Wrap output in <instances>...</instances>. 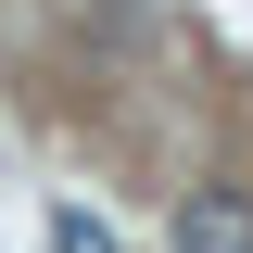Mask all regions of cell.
<instances>
[{
	"instance_id": "1",
	"label": "cell",
	"mask_w": 253,
	"mask_h": 253,
	"mask_svg": "<svg viewBox=\"0 0 253 253\" xmlns=\"http://www.w3.org/2000/svg\"><path fill=\"white\" fill-rule=\"evenodd\" d=\"M177 253H253V190H190L177 203Z\"/></svg>"
},
{
	"instance_id": "2",
	"label": "cell",
	"mask_w": 253,
	"mask_h": 253,
	"mask_svg": "<svg viewBox=\"0 0 253 253\" xmlns=\"http://www.w3.org/2000/svg\"><path fill=\"white\" fill-rule=\"evenodd\" d=\"M51 253H126V241L89 215V203H51Z\"/></svg>"
}]
</instances>
